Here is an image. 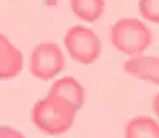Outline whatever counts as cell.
Wrapping results in <instances>:
<instances>
[{
  "instance_id": "11",
  "label": "cell",
  "mask_w": 159,
  "mask_h": 138,
  "mask_svg": "<svg viewBox=\"0 0 159 138\" xmlns=\"http://www.w3.org/2000/svg\"><path fill=\"white\" fill-rule=\"evenodd\" d=\"M0 138H26V136L13 127L0 125Z\"/></svg>"
},
{
  "instance_id": "9",
  "label": "cell",
  "mask_w": 159,
  "mask_h": 138,
  "mask_svg": "<svg viewBox=\"0 0 159 138\" xmlns=\"http://www.w3.org/2000/svg\"><path fill=\"white\" fill-rule=\"evenodd\" d=\"M70 8L80 20L86 23H94L102 16L106 2L104 0H70Z\"/></svg>"
},
{
  "instance_id": "1",
  "label": "cell",
  "mask_w": 159,
  "mask_h": 138,
  "mask_svg": "<svg viewBox=\"0 0 159 138\" xmlns=\"http://www.w3.org/2000/svg\"><path fill=\"white\" fill-rule=\"evenodd\" d=\"M76 115V107L55 94L39 99L31 111V120L42 133L60 135L71 127Z\"/></svg>"
},
{
  "instance_id": "5",
  "label": "cell",
  "mask_w": 159,
  "mask_h": 138,
  "mask_svg": "<svg viewBox=\"0 0 159 138\" xmlns=\"http://www.w3.org/2000/svg\"><path fill=\"white\" fill-rule=\"evenodd\" d=\"M23 70V54L8 41L5 34H0V80H11Z\"/></svg>"
},
{
  "instance_id": "3",
  "label": "cell",
  "mask_w": 159,
  "mask_h": 138,
  "mask_svg": "<svg viewBox=\"0 0 159 138\" xmlns=\"http://www.w3.org/2000/svg\"><path fill=\"white\" fill-rule=\"evenodd\" d=\"M63 44L75 62L91 65L101 55V41L98 34L86 26H73L65 33Z\"/></svg>"
},
{
  "instance_id": "6",
  "label": "cell",
  "mask_w": 159,
  "mask_h": 138,
  "mask_svg": "<svg viewBox=\"0 0 159 138\" xmlns=\"http://www.w3.org/2000/svg\"><path fill=\"white\" fill-rule=\"evenodd\" d=\"M124 70L130 76L159 85V57L135 55L124 63Z\"/></svg>"
},
{
  "instance_id": "4",
  "label": "cell",
  "mask_w": 159,
  "mask_h": 138,
  "mask_svg": "<svg viewBox=\"0 0 159 138\" xmlns=\"http://www.w3.org/2000/svg\"><path fill=\"white\" fill-rule=\"evenodd\" d=\"M65 55L63 50L55 42H41L38 44L30 59V71L34 78L49 81L55 78L65 68Z\"/></svg>"
},
{
  "instance_id": "12",
  "label": "cell",
  "mask_w": 159,
  "mask_h": 138,
  "mask_svg": "<svg viewBox=\"0 0 159 138\" xmlns=\"http://www.w3.org/2000/svg\"><path fill=\"white\" fill-rule=\"evenodd\" d=\"M153 112L156 114V117L159 119V93L153 98Z\"/></svg>"
},
{
  "instance_id": "7",
  "label": "cell",
  "mask_w": 159,
  "mask_h": 138,
  "mask_svg": "<svg viewBox=\"0 0 159 138\" xmlns=\"http://www.w3.org/2000/svg\"><path fill=\"white\" fill-rule=\"evenodd\" d=\"M49 94H55L60 96L63 99H67L70 104H73L78 109H81L84 104V88L81 86V83H78L73 76H65L60 78L50 86Z\"/></svg>"
},
{
  "instance_id": "10",
  "label": "cell",
  "mask_w": 159,
  "mask_h": 138,
  "mask_svg": "<svg viewBox=\"0 0 159 138\" xmlns=\"http://www.w3.org/2000/svg\"><path fill=\"white\" fill-rule=\"evenodd\" d=\"M138 10L144 20L159 25V0H140Z\"/></svg>"
},
{
  "instance_id": "8",
  "label": "cell",
  "mask_w": 159,
  "mask_h": 138,
  "mask_svg": "<svg viewBox=\"0 0 159 138\" xmlns=\"http://www.w3.org/2000/svg\"><path fill=\"white\" fill-rule=\"evenodd\" d=\"M125 138H159V123L148 115H138L125 125Z\"/></svg>"
},
{
  "instance_id": "2",
  "label": "cell",
  "mask_w": 159,
  "mask_h": 138,
  "mask_svg": "<svg viewBox=\"0 0 159 138\" xmlns=\"http://www.w3.org/2000/svg\"><path fill=\"white\" fill-rule=\"evenodd\" d=\"M111 42L119 52L135 57L141 55L153 42V34L143 21L120 18L111 26Z\"/></svg>"
}]
</instances>
